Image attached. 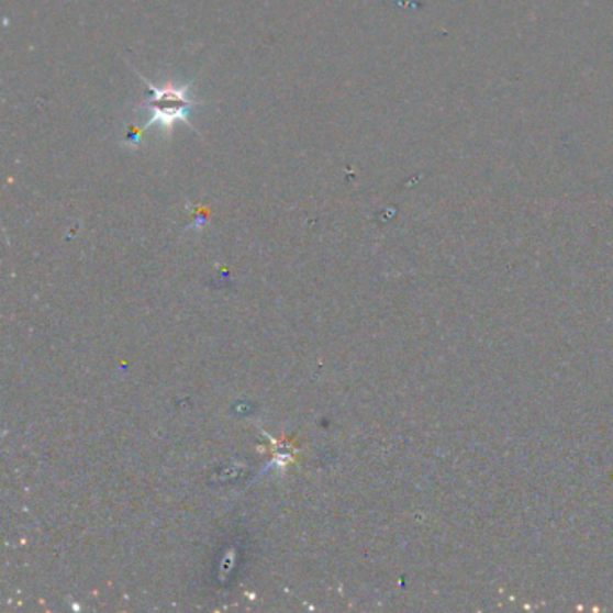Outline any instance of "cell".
<instances>
[{
	"label": "cell",
	"instance_id": "1",
	"mask_svg": "<svg viewBox=\"0 0 613 613\" xmlns=\"http://www.w3.org/2000/svg\"><path fill=\"white\" fill-rule=\"evenodd\" d=\"M149 89L154 92V101H152V109H154V118L146 126L154 123L163 124L164 129H169L171 124L177 121L188 123L189 114L193 110L197 99L191 94V89L182 85L168 83L164 87H154L149 85Z\"/></svg>",
	"mask_w": 613,
	"mask_h": 613
}]
</instances>
